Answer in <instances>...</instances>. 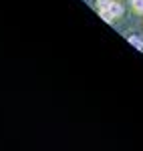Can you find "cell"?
Listing matches in <instances>:
<instances>
[{
  "label": "cell",
  "mask_w": 143,
  "mask_h": 151,
  "mask_svg": "<svg viewBox=\"0 0 143 151\" xmlns=\"http://www.w3.org/2000/svg\"><path fill=\"white\" fill-rule=\"evenodd\" d=\"M109 10L113 12V16H115V18H119L121 14H123V6H121L117 0H111V2H109Z\"/></svg>",
  "instance_id": "obj_1"
},
{
  "label": "cell",
  "mask_w": 143,
  "mask_h": 151,
  "mask_svg": "<svg viewBox=\"0 0 143 151\" xmlns=\"http://www.w3.org/2000/svg\"><path fill=\"white\" fill-rule=\"evenodd\" d=\"M129 42H131V45H133L135 48H143V40L139 38V36H135V35L129 36Z\"/></svg>",
  "instance_id": "obj_3"
},
{
  "label": "cell",
  "mask_w": 143,
  "mask_h": 151,
  "mask_svg": "<svg viewBox=\"0 0 143 151\" xmlns=\"http://www.w3.org/2000/svg\"><path fill=\"white\" fill-rule=\"evenodd\" d=\"M109 2H111V0H97V10H101V8H107Z\"/></svg>",
  "instance_id": "obj_5"
},
{
  "label": "cell",
  "mask_w": 143,
  "mask_h": 151,
  "mask_svg": "<svg viewBox=\"0 0 143 151\" xmlns=\"http://www.w3.org/2000/svg\"><path fill=\"white\" fill-rule=\"evenodd\" d=\"M99 14H101V18H103L105 22H113V20H115V16H113V12L109 10V6H107V8H101Z\"/></svg>",
  "instance_id": "obj_2"
},
{
  "label": "cell",
  "mask_w": 143,
  "mask_h": 151,
  "mask_svg": "<svg viewBox=\"0 0 143 151\" xmlns=\"http://www.w3.org/2000/svg\"><path fill=\"white\" fill-rule=\"evenodd\" d=\"M131 6L135 8V12L143 14V0H131Z\"/></svg>",
  "instance_id": "obj_4"
}]
</instances>
